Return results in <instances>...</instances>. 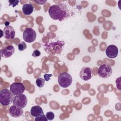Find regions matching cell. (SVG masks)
Instances as JSON below:
<instances>
[{
  "instance_id": "cell-1",
  "label": "cell",
  "mask_w": 121,
  "mask_h": 121,
  "mask_svg": "<svg viewBox=\"0 0 121 121\" xmlns=\"http://www.w3.org/2000/svg\"><path fill=\"white\" fill-rule=\"evenodd\" d=\"M48 13L50 17L53 20L63 21L70 16V13L67 5L63 3H60L51 6Z\"/></svg>"
},
{
  "instance_id": "cell-2",
  "label": "cell",
  "mask_w": 121,
  "mask_h": 121,
  "mask_svg": "<svg viewBox=\"0 0 121 121\" xmlns=\"http://www.w3.org/2000/svg\"><path fill=\"white\" fill-rule=\"evenodd\" d=\"M14 95L12 92L8 89H3L0 92V104L4 106L9 105L13 102L15 97Z\"/></svg>"
},
{
  "instance_id": "cell-3",
  "label": "cell",
  "mask_w": 121,
  "mask_h": 121,
  "mask_svg": "<svg viewBox=\"0 0 121 121\" xmlns=\"http://www.w3.org/2000/svg\"><path fill=\"white\" fill-rule=\"evenodd\" d=\"M58 82L60 86L63 88H67L71 85L72 78L68 73L62 72L58 76Z\"/></svg>"
},
{
  "instance_id": "cell-4",
  "label": "cell",
  "mask_w": 121,
  "mask_h": 121,
  "mask_svg": "<svg viewBox=\"0 0 121 121\" xmlns=\"http://www.w3.org/2000/svg\"><path fill=\"white\" fill-rule=\"evenodd\" d=\"M112 74V69L109 65L103 64L100 66L97 70V74L102 78H107L110 77Z\"/></svg>"
},
{
  "instance_id": "cell-5",
  "label": "cell",
  "mask_w": 121,
  "mask_h": 121,
  "mask_svg": "<svg viewBox=\"0 0 121 121\" xmlns=\"http://www.w3.org/2000/svg\"><path fill=\"white\" fill-rule=\"evenodd\" d=\"M24 40L27 43H32L35 41L36 38L35 31L31 28H27L23 34Z\"/></svg>"
},
{
  "instance_id": "cell-6",
  "label": "cell",
  "mask_w": 121,
  "mask_h": 121,
  "mask_svg": "<svg viewBox=\"0 0 121 121\" xmlns=\"http://www.w3.org/2000/svg\"><path fill=\"white\" fill-rule=\"evenodd\" d=\"M10 90L15 95L22 94L25 90L24 84L21 82H14L10 86Z\"/></svg>"
},
{
  "instance_id": "cell-7",
  "label": "cell",
  "mask_w": 121,
  "mask_h": 121,
  "mask_svg": "<svg viewBox=\"0 0 121 121\" xmlns=\"http://www.w3.org/2000/svg\"><path fill=\"white\" fill-rule=\"evenodd\" d=\"M27 103V98L24 94L16 95L13 101V104L18 106L22 108H25Z\"/></svg>"
},
{
  "instance_id": "cell-8",
  "label": "cell",
  "mask_w": 121,
  "mask_h": 121,
  "mask_svg": "<svg viewBox=\"0 0 121 121\" xmlns=\"http://www.w3.org/2000/svg\"><path fill=\"white\" fill-rule=\"evenodd\" d=\"M93 75V71L91 68L88 67H84L79 73L80 78L83 80L87 81L91 79Z\"/></svg>"
},
{
  "instance_id": "cell-9",
  "label": "cell",
  "mask_w": 121,
  "mask_h": 121,
  "mask_svg": "<svg viewBox=\"0 0 121 121\" xmlns=\"http://www.w3.org/2000/svg\"><path fill=\"white\" fill-rule=\"evenodd\" d=\"M15 52V48L12 45H9L2 49L0 51V56L2 58H8L12 56Z\"/></svg>"
},
{
  "instance_id": "cell-10",
  "label": "cell",
  "mask_w": 121,
  "mask_h": 121,
  "mask_svg": "<svg viewBox=\"0 0 121 121\" xmlns=\"http://www.w3.org/2000/svg\"><path fill=\"white\" fill-rule=\"evenodd\" d=\"M118 52L117 47L113 44L109 45L105 50L107 56L110 58H114L116 57L118 55Z\"/></svg>"
},
{
  "instance_id": "cell-11",
  "label": "cell",
  "mask_w": 121,
  "mask_h": 121,
  "mask_svg": "<svg viewBox=\"0 0 121 121\" xmlns=\"http://www.w3.org/2000/svg\"><path fill=\"white\" fill-rule=\"evenodd\" d=\"M4 37L8 40H12L14 38L15 35V30L14 28L9 26H5L3 30Z\"/></svg>"
},
{
  "instance_id": "cell-12",
  "label": "cell",
  "mask_w": 121,
  "mask_h": 121,
  "mask_svg": "<svg viewBox=\"0 0 121 121\" xmlns=\"http://www.w3.org/2000/svg\"><path fill=\"white\" fill-rule=\"evenodd\" d=\"M23 112L22 108L14 104L11 106L9 109V114L15 118H17L21 116L23 114Z\"/></svg>"
},
{
  "instance_id": "cell-13",
  "label": "cell",
  "mask_w": 121,
  "mask_h": 121,
  "mask_svg": "<svg viewBox=\"0 0 121 121\" xmlns=\"http://www.w3.org/2000/svg\"><path fill=\"white\" fill-rule=\"evenodd\" d=\"M30 113L32 116L36 117L43 114V111L42 108L39 105H35L31 107Z\"/></svg>"
},
{
  "instance_id": "cell-14",
  "label": "cell",
  "mask_w": 121,
  "mask_h": 121,
  "mask_svg": "<svg viewBox=\"0 0 121 121\" xmlns=\"http://www.w3.org/2000/svg\"><path fill=\"white\" fill-rule=\"evenodd\" d=\"M22 11L25 15H29L32 13L34 11V7L32 4L26 3L23 5L22 8Z\"/></svg>"
},
{
  "instance_id": "cell-15",
  "label": "cell",
  "mask_w": 121,
  "mask_h": 121,
  "mask_svg": "<svg viewBox=\"0 0 121 121\" xmlns=\"http://www.w3.org/2000/svg\"><path fill=\"white\" fill-rule=\"evenodd\" d=\"M45 84V79L42 78H39L36 80V84L38 87L41 88Z\"/></svg>"
},
{
  "instance_id": "cell-16",
  "label": "cell",
  "mask_w": 121,
  "mask_h": 121,
  "mask_svg": "<svg viewBox=\"0 0 121 121\" xmlns=\"http://www.w3.org/2000/svg\"><path fill=\"white\" fill-rule=\"evenodd\" d=\"M26 44L24 42H21L17 45L18 49L19 51H24L26 48Z\"/></svg>"
},
{
  "instance_id": "cell-17",
  "label": "cell",
  "mask_w": 121,
  "mask_h": 121,
  "mask_svg": "<svg viewBox=\"0 0 121 121\" xmlns=\"http://www.w3.org/2000/svg\"><path fill=\"white\" fill-rule=\"evenodd\" d=\"M47 119L49 121H52L54 119L55 117L54 114L53 112H48L46 113L45 115Z\"/></svg>"
},
{
  "instance_id": "cell-18",
  "label": "cell",
  "mask_w": 121,
  "mask_h": 121,
  "mask_svg": "<svg viewBox=\"0 0 121 121\" xmlns=\"http://www.w3.org/2000/svg\"><path fill=\"white\" fill-rule=\"evenodd\" d=\"M35 121H47L48 120L45 115L43 114L38 116H37L35 118Z\"/></svg>"
},
{
  "instance_id": "cell-19",
  "label": "cell",
  "mask_w": 121,
  "mask_h": 121,
  "mask_svg": "<svg viewBox=\"0 0 121 121\" xmlns=\"http://www.w3.org/2000/svg\"><path fill=\"white\" fill-rule=\"evenodd\" d=\"M41 55V52L38 50H35L33 51L32 53V56L34 57H38Z\"/></svg>"
},
{
  "instance_id": "cell-20",
  "label": "cell",
  "mask_w": 121,
  "mask_h": 121,
  "mask_svg": "<svg viewBox=\"0 0 121 121\" xmlns=\"http://www.w3.org/2000/svg\"><path fill=\"white\" fill-rule=\"evenodd\" d=\"M8 2L9 3V6L12 5L13 7H15L18 5L19 0H9Z\"/></svg>"
},
{
  "instance_id": "cell-21",
  "label": "cell",
  "mask_w": 121,
  "mask_h": 121,
  "mask_svg": "<svg viewBox=\"0 0 121 121\" xmlns=\"http://www.w3.org/2000/svg\"><path fill=\"white\" fill-rule=\"evenodd\" d=\"M116 86L118 89L121 90V77L118 78L116 80Z\"/></svg>"
},
{
  "instance_id": "cell-22",
  "label": "cell",
  "mask_w": 121,
  "mask_h": 121,
  "mask_svg": "<svg viewBox=\"0 0 121 121\" xmlns=\"http://www.w3.org/2000/svg\"><path fill=\"white\" fill-rule=\"evenodd\" d=\"M52 76V74H45L44 75V78L45 81H48L50 79V78Z\"/></svg>"
},
{
  "instance_id": "cell-23",
  "label": "cell",
  "mask_w": 121,
  "mask_h": 121,
  "mask_svg": "<svg viewBox=\"0 0 121 121\" xmlns=\"http://www.w3.org/2000/svg\"><path fill=\"white\" fill-rule=\"evenodd\" d=\"M46 1H47L46 0H35V1L36 3H37L38 4H40V5L44 4L46 2Z\"/></svg>"
},
{
  "instance_id": "cell-24",
  "label": "cell",
  "mask_w": 121,
  "mask_h": 121,
  "mask_svg": "<svg viewBox=\"0 0 121 121\" xmlns=\"http://www.w3.org/2000/svg\"><path fill=\"white\" fill-rule=\"evenodd\" d=\"M9 21H6L5 23V25L6 26H9Z\"/></svg>"
}]
</instances>
